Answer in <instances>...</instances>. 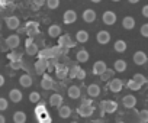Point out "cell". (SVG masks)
Wrapping results in <instances>:
<instances>
[{"instance_id":"6da1fadb","label":"cell","mask_w":148,"mask_h":123,"mask_svg":"<svg viewBox=\"0 0 148 123\" xmlns=\"http://www.w3.org/2000/svg\"><path fill=\"white\" fill-rule=\"evenodd\" d=\"M100 109L105 113H115L118 110V103L113 100H103L100 101Z\"/></svg>"},{"instance_id":"7a4b0ae2","label":"cell","mask_w":148,"mask_h":123,"mask_svg":"<svg viewBox=\"0 0 148 123\" xmlns=\"http://www.w3.org/2000/svg\"><path fill=\"white\" fill-rule=\"evenodd\" d=\"M76 43L77 42H74L70 35H60L58 36V45L62 46V48H67V49L68 48H74V46H76Z\"/></svg>"},{"instance_id":"3957f363","label":"cell","mask_w":148,"mask_h":123,"mask_svg":"<svg viewBox=\"0 0 148 123\" xmlns=\"http://www.w3.org/2000/svg\"><path fill=\"white\" fill-rule=\"evenodd\" d=\"M77 113L82 117H89V116H92L95 113V107H93V104H84V103H82L80 107L77 109Z\"/></svg>"},{"instance_id":"277c9868","label":"cell","mask_w":148,"mask_h":123,"mask_svg":"<svg viewBox=\"0 0 148 123\" xmlns=\"http://www.w3.org/2000/svg\"><path fill=\"white\" fill-rule=\"evenodd\" d=\"M132 59H134V63H135L136 65H144V64H147L148 56H147V54H145L144 51H136V52L134 54Z\"/></svg>"},{"instance_id":"5b68a950","label":"cell","mask_w":148,"mask_h":123,"mask_svg":"<svg viewBox=\"0 0 148 123\" xmlns=\"http://www.w3.org/2000/svg\"><path fill=\"white\" fill-rule=\"evenodd\" d=\"M102 19H103V23L108 25V26H112V25L116 23V15H115V12H112V10H106V12L103 13Z\"/></svg>"},{"instance_id":"8992f818","label":"cell","mask_w":148,"mask_h":123,"mask_svg":"<svg viewBox=\"0 0 148 123\" xmlns=\"http://www.w3.org/2000/svg\"><path fill=\"white\" fill-rule=\"evenodd\" d=\"M62 20L65 25H71L77 20V13L74 10H65L64 15H62Z\"/></svg>"},{"instance_id":"52a82bcc","label":"cell","mask_w":148,"mask_h":123,"mask_svg":"<svg viewBox=\"0 0 148 123\" xmlns=\"http://www.w3.org/2000/svg\"><path fill=\"white\" fill-rule=\"evenodd\" d=\"M47 68H48V59L39 58V59L36 61V64H35V73L39 74V75H42V74L45 73Z\"/></svg>"},{"instance_id":"ba28073f","label":"cell","mask_w":148,"mask_h":123,"mask_svg":"<svg viewBox=\"0 0 148 123\" xmlns=\"http://www.w3.org/2000/svg\"><path fill=\"white\" fill-rule=\"evenodd\" d=\"M67 94H68L70 99L77 100V99H80V96H82V90H80L79 86H70L68 90H67Z\"/></svg>"},{"instance_id":"9c48e42d","label":"cell","mask_w":148,"mask_h":123,"mask_svg":"<svg viewBox=\"0 0 148 123\" xmlns=\"http://www.w3.org/2000/svg\"><path fill=\"white\" fill-rule=\"evenodd\" d=\"M96 39H97V42L100 45H106V43L110 42V33L108 31H100V32H97Z\"/></svg>"},{"instance_id":"30bf717a","label":"cell","mask_w":148,"mask_h":123,"mask_svg":"<svg viewBox=\"0 0 148 123\" xmlns=\"http://www.w3.org/2000/svg\"><path fill=\"white\" fill-rule=\"evenodd\" d=\"M122 87H123V83L119 78H113V80L109 81V90L112 93H119L122 90Z\"/></svg>"},{"instance_id":"8fae6325","label":"cell","mask_w":148,"mask_h":123,"mask_svg":"<svg viewBox=\"0 0 148 123\" xmlns=\"http://www.w3.org/2000/svg\"><path fill=\"white\" fill-rule=\"evenodd\" d=\"M106 63L105 61H96V63L93 64V74L95 75H102L106 70Z\"/></svg>"},{"instance_id":"7c38bea8","label":"cell","mask_w":148,"mask_h":123,"mask_svg":"<svg viewBox=\"0 0 148 123\" xmlns=\"http://www.w3.org/2000/svg\"><path fill=\"white\" fill-rule=\"evenodd\" d=\"M122 104L126 107V109H134L136 106V97L132 96V94H128L122 99Z\"/></svg>"},{"instance_id":"4fadbf2b","label":"cell","mask_w":148,"mask_h":123,"mask_svg":"<svg viewBox=\"0 0 148 123\" xmlns=\"http://www.w3.org/2000/svg\"><path fill=\"white\" fill-rule=\"evenodd\" d=\"M96 12L93 10V9H86L84 12H83V20L84 22H87V23H93L95 20H96Z\"/></svg>"},{"instance_id":"5bb4252c","label":"cell","mask_w":148,"mask_h":123,"mask_svg":"<svg viewBox=\"0 0 148 123\" xmlns=\"http://www.w3.org/2000/svg\"><path fill=\"white\" fill-rule=\"evenodd\" d=\"M19 43H21V39H19V36H18V35H10V36H8V38H6V45H8L10 49L18 48V46H19Z\"/></svg>"},{"instance_id":"9a60e30c","label":"cell","mask_w":148,"mask_h":123,"mask_svg":"<svg viewBox=\"0 0 148 123\" xmlns=\"http://www.w3.org/2000/svg\"><path fill=\"white\" fill-rule=\"evenodd\" d=\"M55 75L60 78V80H64L68 77V67L65 65H57L55 67Z\"/></svg>"},{"instance_id":"2e32d148","label":"cell","mask_w":148,"mask_h":123,"mask_svg":"<svg viewBox=\"0 0 148 123\" xmlns=\"http://www.w3.org/2000/svg\"><path fill=\"white\" fill-rule=\"evenodd\" d=\"M19 84H21L23 88H29V87L34 84V80H32V77H31L29 74H23V75L19 77Z\"/></svg>"},{"instance_id":"e0dca14e","label":"cell","mask_w":148,"mask_h":123,"mask_svg":"<svg viewBox=\"0 0 148 123\" xmlns=\"http://www.w3.org/2000/svg\"><path fill=\"white\" fill-rule=\"evenodd\" d=\"M41 87L44 88V90H52L54 88V80L49 77V75H44L42 77V80H41Z\"/></svg>"},{"instance_id":"ac0fdd59","label":"cell","mask_w":148,"mask_h":123,"mask_svg":"<svg viewBox=\"0 0 148 123\" xmlns=\"http://www.w3.org/2000/svg\"><path fill=\"white\" fill-rule=\"evenodd\" d=\"M6 25H8V28L9 29H18L19 28V25H21V20H19V18H16V16H9V18H6Z\"/></svg>"},{"instance_id":"d6986e66","label":"cell","mask_w":148,"mask_h":123,"mask_svg":"<svg viewBox=\"0 0 148 123\" xmlns=\"http://www.w3.org/2000/svg\"><path fill=\"white\" fill-rule=\"evenodd\" d=\"M38 52H39V49H38L36 43L32 42V39H28L26 41V54L28 55H38Z\"/></svg>"},{"instance_id":"ffe728a7","label":"cell","mask_w":148,"mask_h":123,"mask_svg":"<svg viewBox=\"0 0 148 123\" xmlns=\"http://www.w3.org/2000/svg\"><path fill=\"white\" fill-rule=\"evenodd\" d=\"M9 100H12V103H19L22 100V91L18 88H12L9 91Z\"/></svg>"},{"instance_id":"44dd1931","label":"cell","mask_w":148,"mask_h":123,"mask_svg":"<svg viewBox=\"0 0 148 123\" xmlns=\"http://www.w3.org/2000/svg\"><path fill=\"white\" fill-rule=\"evenodd\" d=\"M122 26H123V29H126V31L134 29V28H135V19H134L132 16H125V18L122 19Z\"/></svg>"},{"instance_id":"7402d4cb","label":"cell","mask_w":148,"mask_h":123,"mask_svg":"<svg viewBox=\"0 0 148 123\" xmlns=\"http://www.w3.org/2000/svg\"><path fill=\"white\" fill-rule=\"evenodd\" d=\"M89 58H90V55H89V52H87L86 49H80V51L76 54V59L79 61V63H87Z\"/></svg>"},{"instance_id":"603a6c76","label":"cell","mask_w":148,"mask_h":123,"mask_svg":"<svg viewBox=\"0 0 148 123\" xmlns=\"http://www.w3.org/2000/svg\"><path fill=\"white\" fill-rule=\"evenodd\" d=\"M49 104L52 107H60L62 104V96L61 94H52L49 97Z\"/></svg>"},{"instance_id":"cb8c5ba5","label":"cell","mask_w":148,"mask_h":123,"mask_svg":"<svg viewBox=\"0 0 148 123\" xmlns=\"http://www.w3.org/2000/svg\"><path fill=\"white\" fill-rule=\"evenodd\" d=\"M58 116L61 117V119H67V117H70L71 116V109L68 107V106H60L58 107Z\"/></svg>"},{"instance_id":"d4e9b609","label":"cell","mask_w":148,"mask_h":123,"mask_svg":"<svg viewBox=\"0 0 148 123\" xmlns=\"http://www.w3.org/2000/svg\"><path fill=\"white\" fill-rule=\"evenodd\" d=\"M87 94H89L90 97H99V94H100V87H99L97 84H90V86L87 87Z\"/></svg>"},{"instance_id":"484cf974","label":"cell","mask_w":148,"mask_h":123,"mask_svg":"<svg viewBox=\"0 0 148 123\" xmlns=\"http://www.w3.org/2000/svg\"><path fill=\"white\" fill-rule=\"evenodd\" d=\"M113 70L116 73H123L126 70V63H125L123 59H116L115 64H113Z\"/></svg>"},{"instance_id":"4316f807","label":"cell","mask_w":148,"mask_h":123,"mask_svg":"<svg viewBox=\"0 0 148 123\" xmlns=\"http://www.w3.org/2000/svg\"><path fill=\"white\" fill-rule=\"evenodd\" d=\"M48 35H49L51 38H58V36L61 35V28H60L58 25H51V26L48 28Z\"/></svg>"},{"instance_id":"83f0119b","label":"cell","mask_w":148,"mask_h":123,"mask_svg":"<svg viewBox=\"0 0 148 123\" xmlns=\"http://www.w3.org/2000/svg\"><path fill=\"white\" fill-rule=\"evenodd\" d=\"M113 48H115V51L116 52H119V54H122V52H125L126 51V42L123 41V39H118L116 42H115V45H113Z\"/></svg>"},{"instance_id":"f1b7e54d","label":"cell","mask_w":148,"mask_h":123,"mask_svg":"<svg viewBox=\"0 0 148 123\" xmlns=\"http://www.w3.org/2000/svg\"><path fill=\"white\" fill-rule=\"evenodd\" d=\"M26 114H25V111H16L15 114H13V122L15 123H25L26 122Z\"/></svg>"},{"instance_id":"f546056e","label":"cell","mask_w":148,"mask_h":123,"mask_svg":"<svg viewBox=\"0 0 148 123\" xmlns=\"http://www.w3.org/2000/svg\"><path fill=\"white\" fill-rule=\"evenodd\" d=\"M76 39H77V42L84 43V42L89 41V33H87L86 31H79V32L76 33Z\"/></svg>"},{"instance_id":"4dcf8cb0","label":"cell","mask_w":148,"mask_h":123,"mask_svg":"<svg viewBox=\"0 0 148 123\" xmlns=\"http://www.w3.org/2000/svg\"><path fill=\"white\" fill-rule=\"evenodd\" d=\"M25 31H28L31 35L36 33V32H38V23H36V22H28V23L25 25Z\"/></svg>"},{"instance_id":"1f68e13d","label":"cell","mask_w":148,"mask_h":123,"mask_svg":"<svg viewBox=\"0 0 148 123\" xmlns=\"http://www.w3.org/2000/svg\"><path fill=\"white\" fill-rule=\"evenodd\" d=\"M38 56H39V58H42V59L54 58V56H52V54H51V48H45V49L39 51V52H38Z\"/></svg>"},{"instance_id":"d6a6232c","label":"cell","mask_w":148,"mask_h":123,"mask_svg":"<svg viewBox=\"0 0 148 123\" xmlns=\"http://www.w3.org/2000/svg\"><path fill=\"white\" fill-rule=\"evenodd\" d=\"M79 70H80V67H79V65L71 64V67L68 68V77H70V78H76V77H77Z\"/></svg>"},{"instance_id":"836d02e7","label":"cell","mask_w":148,"mask_h":123,"mask_svg":"<svg viewBox=\"0 0 148 123\" xmlns=\"http://www.w3.org/2000/svg\"><path fill=\"white\" fill-rule=\"evenodd\" d=\"M8 58H9L10 63H18V61H22V54L12 52V54H8Z\"/></svg>"},{"instance_id":"e575fe53","label":"cell","mask_w":148,"mask_h":123,"mask_svg":"<svg viewBox=\"0 0 148 123\" xmlns=\"http://www.w3.org/2000/svg\"><path fill=\"white\" fill-rule=\"evenodd\" d=\"M132 80H135V81H136L139 86H144V84H147V78H145L142 74H139V73H138V74H134Z\"/></svg>"},{"instance_id":"d590c367","label":"cell","mask_w":148,"mask_h":123,"mask_svg":"<svg viewBox=\"0 0 148 123\" xmlns=\"http://www.w3.org/2000/svg\"><path fill=\"white\" fill-rule=\"evenodd\" d=\"M126 86H128V88L132 90V91H138V90H141V87H142V86H139L135 80H129Z\"/></svg>"},{"instance_id":"8d00e7d4","label":"cell","mask_w":148,"mask_h":123,"mask_svg":"<svg viewBox=\"0 0 148 123\" xmlns=\"http://www.w3.org/2000/svg\"><path fill=\"white\" fill-rule=\"evenodd\" d=\"M45 3H47V7L54 10V9H58L60 6V0H45Z\"/></svg>"},{"instance_id":"74e56055","label":"cell","mask_w":148,"mask_h":123,"mask_svg":"<svg viewBox=\"0 0 148 123\" xmlns=\"http://www.w3.org/2000/svg\"><path fill=\"white\" fill-rule=\"evenodd\" d=\"M39 100H41V94L38 91H32L29 94V101L31 103H39Z\"/></svg>"},{"instance_id":"f35d334b","label":"cell","mask_w":148,"mask_h":123,"mask_svg":"<svg viewBox=\"0 0 148 123\" xmlns=\"http://www.w3.org/2000/svg\"><path fill=\"white\" fill-rule=\"evenodd\" d=\"M113 71H115V70H108V68H106V70H105V73L100 75V77H102V80H103V81H108V80L113 75Z\"/></svg>"},{"instance_id":"ab89813d","label":"cell","mask_w":148,"mask_h":123,"mask_svg":"<svg viewBox=\"0 0 148 123\" xmlns=\"http://www.w3.org/2000/svg\"><path fill=\"white\" fill-rule=\"evenodd\" d=\"M139 122L141 123H147L148 122V110H141L139 111Z\"/></svg>"},{"instance_id":"60d3db41","label":"cell","mask_w":148,"mask_h":123,"mask_svg":"<svg viewBox=\"0 0 148 123\" xmlns=\"http://www.w3.org/2000/svg\"><path fill=\"white\" fill-rule=\"evenodd\" d=\"M8 107H9V101L3 97H0V111H5Z\"/></svg>"},{"instance_id":"b9f144b4","label":"cell","mask_w":148,"mask_h":123,"mask_svg":"<svg viewBox=\"0 0 148 123\" xmlns=\"http://www.w3.org/2000/svg\"><path fill=\"white\" fill-rule=\"evenodd\" d=\"M36 117H38V120H39V122H51V119H49V116L47 114V111H44V113L38 114Z\"/></svg>"},{"instance_id":"7bdbcfd3","label":"cell","mask_w":148,"mask_h":123,"mask_svg":"<svg viewBox=\"0 0 148 123\" xmlns=\"http://www.w3.org/2000/svg\"><path fill=\"white\" fill-rule=\"evenodd\" d=\"M31 2H32V6L35 9H39V7H42L45 5V0H31Z\"/></svg>"},{"instance_id":"ee69618b","label":"cell","mask_w":148,"mask_h":123,"mask_svg":"<svg viewBox=\"0 0 148 123\" xmlns=\"http://www.w3.org/2000/svg\"><path fill=\"white\" fill-rule=\"evenodd\" d=\"M139 32H141V35H142L144 38H148V23H144V25L141 26Z\"/></svg>"},{"instance_id":"f6af8a7d","label":"cell","mask_w":148,"mask_h":123,"mask_svg":"<svg viewBox=\"0 0 148 123\" xmlns=\"http://www.w3.org/2000/svg\"><path fill=\"white\" fill-rule=\"evenodd\" d=\"M44 111H47V107H45L44 104H41V103H39V104L36 106V109H35L36 116H38V114H41V113H44Z\"/></svg>"},{"instance_id":"bcb514c9","label":"cell","mask_w":148,"mask_h":123,"mask_svg":"<svg viewBox=\"0 0 148 123\" xmlns=\"http://www.w3.org/2000/svg\"><path fill=\"white\" fill-rule=\"evenodd\" d=\"M76 78H79V80H84V78H86V71H84L83 68H80L79 73H77V77H76Z\"/></svg>"},{"instance_id":"7dc6e473","label":"cell","mask_w":148,"mask_h":123,"mask_svg":"<svg viewBox=\"0 0 148 123\" xmlns=\"http://www.w3.org/2000/svg\"><path fill=\"white\" fill-rule=\"evenodd\" d=\"M10 67H12L13 70H19V68L22 67V61H18V63H12Z\"/></svg>"},{"instance_id":"c3c4849f","label":"cell","mask_w":148,"mask_h":123,"mask_svg":"<svg viewBox=\"0 0 148 123\" xmlns=\"http://www.w3.org/2000/svg\"><path fill=\"white\" fill-rule=\"evenodd\" d=\"M141 13H142V16H144V18H148V5H145V6L142 7Z\"/></svg>"},{"instance_id":"681fc988","label":"cell","mask_w":148,"mask_h":123,"mask_svg":"<svg viewBox=\"0 0 148 123\" xmlns=\"http://www.w3.org/2000/svg\"><path fill=\"white\" fill-rule=\"evenodd\" d=\"M3 86H5V77L0 74V87H3Z\"/></svg>"},{"instance_id":"f907efd6","label":"cell","mask_w":148,"mask_h":123,"mask_svg":"<svg viewBox=\"0 0 148 123\" xmlns=\"http://www.w3.org/2000/svg\"><path fill=\"white\" fill-rule=\"evenodd\" d=\"M5 122H6V117L3 114H0V123H5Z\"/></svg>"},{"instance_id":"816d5d0a","label":"cell","mask_w":148,"mask_h":123,"mask_svg":"<svg viewBox=\"0 0 148 123\" xmlns=\"http://www.w3.org/2000/svg\"><path fill=\"white\" fill-rule=\"evenodd\" d=\"M8 3H9V0H0V5H2V6H5Z\"/></svg>"},{"instance_id":"f5cc1de1","label":"cell","mask_w":148,"mask_h":123,"mask_svg":"<svg viewBox=\"0 0 148 123\" xmlns=\"http://www.w3.org/2000/svg\"><path fill=\"white\" fill-rule=\"evenodd\" d=\"M82 103H84V104H92V100H87V99H86V100H83Z\"/></svg>"},{"instance_id":"db71d44e","label":"cell","mask_w":148,"mask_h":123,"mask_svg":"<svg viewBox=\"0 0 148 123\" xmlns=\"http://www.w3.org/2000/svg\"><path fill=\"white\" fill-rule=\"evenodd\" d=\"M128 2H129V3H132V5H135V3H138V2H139V0H128Z\"/></svg>"},{"instance_id":"11a10c76","label":"cell","mask_w":148,"mask_h":123,"mask_svg":"<svg viewBox=\"0 0 148 123\" xmlns=\"http://www.w3.org/2000/svg\"><path fill=\"white\" fill-rule=\"evenodd\" d=\"M90 2H93V3H100L102 0H90Z\"/></svg>"},{"instance_id":"9f6ffc18","label":"cell","mask_w":148,"mask_h":123,"mask_svg":"<svg viewBox=\"0 0 148 123\" xmlns=\"http://www.w3.org/2000/svg\"><path fill=\"white\" fill-rule=\"evenodd\" d=\"M112 2H121V0H112Z\"/></svg>"}]
</instances>
